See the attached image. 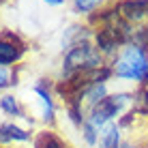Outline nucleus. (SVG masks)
Masks as SVG:
<instances>
[{"mask_svg": "<svg viewBox=\"0 0 148 148\" xmlns=\"http://www.w3.org/2000/svg\"><path fill=\"white\" fill-rule=\"evenodd\" d=\"M112 73L120 79L146 82L148 79V49L144 45L129 43L112 62Z\"/></svg>", "mask_w": 148, "mask_h": 148, "instance_id": "f257e3e1", "label": "nucleus"}, {"mask_svg": "<svg viewBox=\"0 0 148 148\" xmlns=\"http://www.w3.org/2000/svg\"><path fill=\"white\" fill-rule=\"evenodd\" d=\"M101 67H105L101 52L97 47H92L88 41H79L73 47H69V52L62 60V77L71 79L75 75L84 73V71H92Z\"/></svg>", "mask_w": 148, "mask_h": 148, "instance_id": "f03ea898", "label": "nucleus"}, {"mask_svg": "<svg viewBox=\"0 0 148 148\" xmlns=\"http://www.w3.org/2000/svg\"><path fill=\"white\" fill-rule=\"evenodd\" d=\"M131 99H133V97L127 95V92H118V95L105 97V99L99 101L95 108H90V118H88V122H90V125H95L97 129L108 127L110 122H112V118H114V116H118L120 110L125 108Z\"/></svg>", "mask_w": 148, "mask_h": 148, "instance_id": "7ed1b4c3", "label": "nucleus"}, {"mask_svg": "<svg viewBox=\"0 0 148 148\" xmlns=\"http://www.w3.org/2000/svg\"><path fill=\"white\" fill-rule=\"evenodd\" d=\"M116 11L129 24L142 22L144 17H148V0H120L116 4Z\"/></svg>", "mask_w": 148, "mask_h": 148, "instance_id": "20e7f679", "label": "nucleus"}, {"mask_svg": "<svg viewBox=\"0 0 148 148\" xmlns=\"http://www.w3.org/2000/svg\"><path fill=\"white\" fill-rule=\"evenodd\" d=\"M24 54V45L17 43V41H7L0 39V67H7V64H13L22 58Z\"/></svg>", "mask_w": 148, "mask_h": 148, "instance_id": "39448f33", "label": "nucleus"}, {"mask_svg": "<svg viewBox=\"0 0 148 148\" xmlns=\"http://www.w3.org/2000/svg\"><path fill=\"white\" fill-rule=\"evenodd\" d=\"M105 97H108V88H105L103 82H99V84H90L88 88H84V92H82V99H84L90 108H95V105L99 103V101H103Z\"/></svg>", "mask_w": 148, "mask_h": 148, "instance_id": "423d86ee", "label": "nucleus"}, {"mask_svg": "<svg viewBox=\"0 0 148 148\" xmlns=\"http://www.w3.org/2000/svg\"><path fill=\"white\" fill-rule=\"evenodd\" d=\"M120 127L110 122L101 133V148H120Z\"/></svg>", "mask_w": 148, "mask_h": 148, "instance_id": "0eeeda50", "label": "nucleus"}, {"mask_svg": "<svg viewBox=\"0 0 148 148\" xmlns=\"http://www.w3.org/2000/svg\"><path fill=\"white\" fill-rule=\"evenodd\" d=\"M34 148H69L64 142H60L58 137L49 131H41V133L34 137Z\"/></svg>", "mask_w": 148, "mask_h": 148, "instance_id": "6e6552de", "label": "nucleus"}, {"mask_svg": "<svg viewBox=\"0 0 148 148\" xmlns=\"http://www.w3.org/2000/svg\"><path fill=\"white\" fill-rule=\"evenodd\" d=\"M34 92L41 97V103H43V120L45 122H54V101H52V97H49V92L43 88V86H37Z\"/></svg>", "mask_w": 148, "mask_h": 148, "instance_id": "1a4fd4ad", "label": "nucleus"}, {"mask_svg": "<svg viewBox=\"0 0 148 148\" xmlns=\"http://www.w3.org/2000/svg\"><path fill=\"white\" fill-rule=\"evenodd\" d=\"M133 110L137 114H148V86L140 88L133 97Z\"/></svg>", "mask_w": 148, "mask_h": 148, "instance_id": "9d476101", "label": "nucleus"}, {"mask_svg": "<svg viewBox=\"0 0 148 148\" xmlns=\"http://www.w3.org/2000/svg\"><path fill=\"white\" fill-rule=\"evenodd\" d=\"M0 108H2V112H7V114H11V116H22V108H19L17 99L11 97V95L0 99Z\"/></svg>", "mask_w": 148, "mask_h": 148, "instance_id": "9b49d317", "label": "nucleus"}, {"mask_svg": "<svg viewBox=\"0 0 148 148\" xmlns=\"http://www.w3.org/2000/svg\"><path fill=\"white\" fill-rule=\"evenodd\" d=\"M2 131H4V135H7V140L11 142V140H17V142H26L28 140V133L24 129H19V127H15V125H11V122H9V125H2Z\"/></svg>", "mask_w": 148, "mask_h": 148, "instance_id": "f8f14e48", "label": "nucleus"}, {"mask_svg": "<svg viewBox=\"0 0 148 148\" xmlns=\"http://www.w3.org/2000/svg\"><path fill=\"white\" fill-rule=\"evenodd\" d=\"M105 0H73V7L77 13H92L103 4Z\"/></svg>", "mask_w": 148, "mask_h": 148, "instance_id": "ddd939ff", "label": "nucleus"}, {"mask_svg": "<svg viewBox=\"0 0 148 148\" xmlns=\"http://www.w3.org/2000/svg\"><path fill=\"white\" fill-rule=\"evenodd\" d=\"M82 129H84V137H86V142H88V144H95L97 142V127L95 125H90V122H84V125H82Z\"/></svg>", "mask_w": 148, "mask_h": 148, "instance_id": "4468645a", "label": "nucleus"}, {"mask_svg": "<svg viewBox=\"0 0 148 148\" xmlns=\"http://www.w3.org/2000/svg\"><path fill=\"white\" fill-rule=\"evenodd\" d=\"M7 86H11V75H9L7 67H0V90L7 88Z\"/></svg>", "mask_w": 148, "mask_h": 148, "instance_id": "2eb2a0df", "label": "nucleus"}, {"mask_svg": "<svg viewBox=\"0 0 148 148\" xmlns=\"http://www.w3.org/2000/svg\"><path fill=\"white\" fill-rule=\"evenodd\" d=\"M43 2H47V4H62L64 0H43Z\"/></svg>", "mask_w": 148, "mask_h": 148, "instance_id": "dca6fc26", "label": "nucleus"}, {"mask_svg": "<svg viewBox=\"0 0 148 148\" xmlns=\"http://www.w3.org/2000/svg\"><path fill=\"white\" fill-rule=\"evenodd\" d=\"M0 142H9L7 135H4V131H2V127H0Z\"/></svg>", "mask_w": 148, "mask_h": 148, "instance_id": "f3484780", "label": "nucleus"}, {"mask_svg": "<svg viewBox=\"0 0 148 148\" xmlns=\"http://www.w3.org/2000/svg\"><path fill=\"white\" fill-rule=\"evenodd\" d=\"M120 148H137V146H133V144H122Z\"/></svg>", "mask_w": 148, "mask_h": 148, "instance_id": "a211bd4d", "label": "nucleus"}, {"mask_svg": "<svg viewBox=\"0 0 148 148\" xmlns=\"http://www.w3.org/2000/svg\"><path fill=\"white\" fill-rule=\"evenodd\" d=\"M0 2H2V0H0Z\"/></svg>", "mask_w": 148, "mask_h": 148, "instance_id": "6ab92c4d", "label": "nucleus"}]
</instances>
